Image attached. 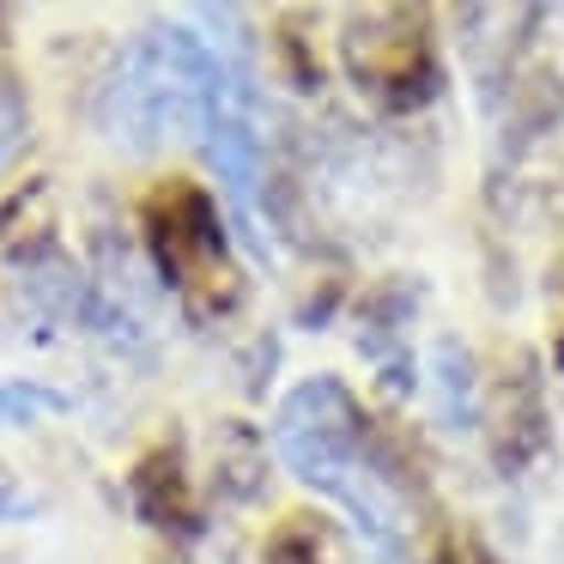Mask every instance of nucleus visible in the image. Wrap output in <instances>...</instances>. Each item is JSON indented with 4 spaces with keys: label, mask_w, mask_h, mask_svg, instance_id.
<instances>
[{
    "label": "nucleus",
    "mask_w": 564,
    "mask_h": 564,
    "mask_svg": "<svg viewBox=\"0 0 564 564\" xmlns=\"http://www.w3.org/2000/svg\"><path fill=\"white\" fill-rule=\"evenodd\" d=\"M225 55L188 25H147L116 50L91 91V122L122 152H159L171 140H200L219 98Z\"/></svg>",
    "instance_id": "2"
},
{
    "label": "nucleus",
    "mask_w": 564,
    "mask_h": 564,
    "mask_svg": "<svg viewBox=\"0 0 564 564\" xmlns=\"http://www.w3.org/2000/svg\"><path fill=\"white\" fill-rule=\"evenodd\" d=\"M273 455L352 522L370 564H419L413 479L340 377H304L273 406Z\"/></svg>",
    "instance_id": "1"
},
{
    "label": "nucleus",
    "mask_w": 564,
    "mask_h": 564,
    "mask_svg": "<svg viewBox=\"0 0 564 564\" xmlns=\"http://www.w3.org/2000/svg\"><path fill=\"white\" fill-rule=\"evenodd\" d=\"M340 67L382 116H419L443 91L431 19L413 7H365L340 31Z\"/></svg>",
    "instance_id": "4"
},
{
    "label": "nucleus",
    "mask_w": 564,
    "mask_h": 564,
    "mask_svg": "<svg viewBox=\"0 0 564 564\" xmlns=\"http://www.w3.org/2000/svg\"><path fill=\"white\" fill-rule=\"evenodd\" d=\"M268 564H340V534L328 516L297 510L268 534Z\"/></svg>",
    "instance_id": "8"
},
{
    "label": "nucleus",
    "mask_w": 564,
    "mask_h": 564,
    "mask_svg": "<svg viewBox=\"0 0 564 564\" xmlns=\"http://www.w3.org/2000/svg\"><path fill=\"white\" fill-rule=\"evenodd\" d=\"M431 564H491V552H486V546H479V540H474V534H462V528H455V534H449V540H443V546H437V552H431Z\"/></svg>",
    "instance_id": "12"
},
{
    "label": "nucleus",
    "mask_w": 564,
    "mask_h": 564,
    "mask_svg": "<svg viewBox=\"0 0 564 564\" xmlns=\"http://www.w3.org/2000/svg\"><path fill=\"white\" fill-rule=\"evenodd\" d=\"M50 413H67L62 389H43V382H0V425H37Z\"/></svg>",
    "instance_id": "10"
},
{
    "label": "nucleus",
    "mask_w": 564,
    "mask_h": 564,
    "mask_svg": "<svg viewBox=\"0 0 564 564\" xmlns=\"http://www.w3.org/2000/svg\"><path fill=\"white\" fill-rule=\"evenodd\" d=\"M128 498H134L140 522L164 528V534H195L200 516H195V486H188V467L176 443H159L134 462L128 474Z\"/></svg>",
    "instance_id": "6"
},
{
    "label": "nucleus",
    "mask_w": 564,
    "mask_h": 564,
    "mask_svg": "<svg viewBox=\"0 0 564 564\" xmlns=\"http://www.w3.org/2000/svg\"><path fill=\"white\" fill-rule=\"evenodd\" d=\"M31 516H37V491H31L19 474L0 467V528H7V522H31Z\"/></svg>",
    "instance_id": "11"
},
{
    "label": "nucleus",
    "mask_w": 564,
    "mask_h": 564,
    "mask_svg": "<svg viewBox=\"0 0 564 564\" xmlns=\"http://www.w3.org/2000/svg\"><path fill=\"white\" fill-rule=\"evenodd\" d=\"M140 237H147V256L164 292L195 322H225L243 304V261L231 249L219 200L195 176H171L140 200Z\"/></svg>",
    "instance_id": "3"
},
{
    "label": "nucleus",
    "mask_w": 564,
    "mask_h": 564,
    "mask_svg": "<svg viewBox=\"0 0 564 564\" xmlns=\"http://www.w3.org/2000/svg\"><path fill=\"white\" fill-rule=\"evenodd\" d=\"M425 389H431V406L449 431H474L486 419V394H479V377H474V352H467L455 334H443L437 346L425 352Z\"/></svg>",
    "instance_id": "7"
},
{
    "label": "nucleus",
    "mask_w": 564,
    "mask_h": 564,
    "mask_svg": "<svg viewBox=\"0 0 564 564\" xmlns=\"http://www.w3.org/2000/svg\"><path fill=\"white\" fill-rule=\"evenodd\" d=\"M25 147H31V104H25V91H19L7 55H0V171H13Z\"/></svg>",
    "instance_id": "9"
},
{
    "label": "nucleus",
    "mask_w": 564,
    "mask_h": 564,
    "mask_svg": "<svg viewBox=\"0 0 564 564\" xmlns=\"http://www.w3.org/2000/svg\"><path fill=\"white\" fill-rule=\"evenodd\" d=\"M486 437L498 449V467L503 474H528L540 455L552 449V425H546V394H540V377H534V358H516L486 394Z\"/></svg>",
    "instance_id": "5"
}]
</instances>
